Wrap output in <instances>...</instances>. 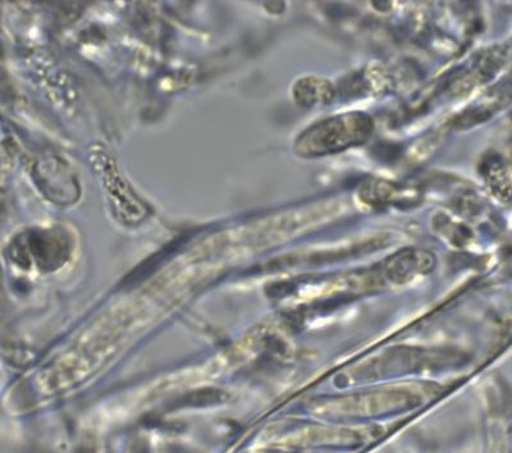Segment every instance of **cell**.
<instances>
[{"label": "cell", "instance_id": "cell-2", "mask_svg": "<svg viewBox=\"0 0 512 453\" xmlns=\"http://www.w3.org/2000/svg\"><path fill=\"white\" fill-rule=\"evenodd\" d=\"M420 396L418 392L406 390V388H391V390L373 392L369 395L350 397L349 400H340L331 402V406L350 407V411H359V413H377V411H386L399 409V407L413 406L418 404Z\"/></svg>", "mask_w": 512, "mask_h": 453}, {"label": "cell", "instance_id": "cell-1", "mask_svg": "<svg viewBox=\"0 0 512 453\" xmlns=\"http://www.w3.org/2000/svg\"><path fill=\"white\" fill-rule=\"evenodd\" d=\"M373 131L374 123L368 114H340L308 128L297 140L296 150L303 157H326L367 143Z\"/></svg>", "mask_w": 512, "mask_h": 453}, {"label": "cell", "instance_id": "cell-3", "mask_svg": "<svg viewBox=\"0 0 512 453\" xmlns=\"http://www.w3.org/2000/svg\"><path fill=\"white\" fill-rule=\"evenodd\" d=\"M331 86L323 80H306V84L300 86L301 94H299V98L308 107L315 103H326L333 95Z\"/></svg>", "mask_w": 512, "mask_h": 453}]
</instances>
